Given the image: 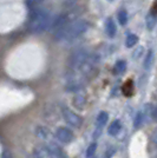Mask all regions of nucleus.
<instances>
[{
  "label": "nucleus",
  "mask_w": 157,
  "mask_h": 158,
  "mask_svg": "<svg viewBox=\"0 0 157 158\" xmlns=\"http://www.w3.org/2000/svg\"><path fill=\"white\" fill-rule=\"evenodd\" d=\"M87 28H89V23L86 20L77 19L54 31L53 35L56 40H73L84 34L87 31Z\"/></svg>",
  "instance_id": "f257e3e1"
},
{
  "label": "nucleus",
  "mask_w": 157,
  "mask_h": 158,
  "mask_svg": "<svg viewBox=\"0 0 157 158\" xmlns=\"http://www.w3.org/2000/svg\"><path fill=\"white\" fill-rule=\"evenodd\" d=\"M51 15L44 8H34L28 17V31L32 33H41L51 25Z\"/></svg>",
  "instance_id": "f03ea898"
},
{
  "label": "nucleus",
  "mask_w": 157,
  "mask_h": 158,
  "mask_svg": "<svg viewBox=\"0 0 157 158\" xmlns=\"http://www.w3.org/2000/svg\"><path fill=\"white\" fill-rule=\"evenodd\" d=\"M90 54L91 53L85 48H80V50L74 51L71 54L70 60H69V69L73 72H78L82 69V66L85 64V61L90 57Z\"/></svg>",
  "instance_id": "7ed1b4c3"
},
{
  "label": "nucleus",
  "mask_w": 157,
  "mask_h": 158,
  "mask_svg": "<svg viewBox=\"0 0 157 158\" xmlns=\"http://www.w3.org/2000/svg\"><path fill=\"white\" fill-rule=\"evenodd\" d=\"M62 114H63V118L66 123L69 124L72 127H80L82 124H83V118L78 116L76 112H73L72 110H70L69 107H65L63 106L62 107Z\"/></svg>",
  "instance_id": "20e7f679"
},
{
  "label": "nucleus",
  "mask_w": 157,
  "mask_h": 158,
  "mask_svg": "<svg viewBox=\"0 0 157 158\" xmlns=\"http://www.w3.org/2000/svg\"><path fill=\"white\" fill-rule=\"evenodd\" d=\"M54 136H56V138L58 139L59 142H62V143H71L72 140H73V132L69 129V127H65V126H60L58 127L56 132H54Z\"/></svg>",
  "instance_id": "39448f33"
},
{
  "label": "nucleus",
  "mask_w": 157,
  "mask_h": 158,
  "mask_svg": "<svg viewBox=\"0 0 157 158\" xmlns=\"http://www.w3.org/2000/svg\"><path fill=\"white\" fill-rule=\"evenodd\" d=\"M46 148L49 149V151L51 153V158H66L65 153L63 152V150L59 148L58 145L50 143Z\"/></svg>",
  "instance_id": "423d86ee"
},
{
  "label": "nucleus",
  "mask_w": 157,
  "mask_h": 158,
  "mask_svg": "<svg viewBox=\"0 0 157 158\" xmlns=\"http://www.w3.org/2000/svg\"><path fill=\"white\" fill-rule=\"evenodd\" d=\"M122 130V123H121V120H113L110 126H109V129H108V132H109V135L110 136H117L118 133L121 132Z\"/></svg>",
  "instance_id": "0eeeda50"
},
{
  "label": "nucleus",
  "mask_w": 157,
  "mask_h": 158,
  "mask_svg": "<svg viewBox=\"0 0 157 158\" xmlns=\"http://www.w3.org/2000/svg\"><path fill=\"white\" fill-rule=\"evenodd\" d=\"M105 31H106V34L109 35V37H115V34L117 32V28H116V24H115V21L111 19V18H109V19L106 20V25H105Z\"/></svg>",
  "instance_id": "6e6552de"
},
{
  "label": "nucleus",
  "mask_w": 157,
  "mask_h": 158,
  "mask_svg": "<svg viewBox=\"0 0 157 158\" xmlns=\"http://www.w3.org/2000/svg\"><path fill=\"white\" fill-rule=\"evenodd\" d=\"M154 59H155V52L152 50H149L148 53H146V57L144 59V69L145 70H149L151 66H152V63H154Z\"/></svg>",
  "instance_id": "1a4fd4ad"
},
{
  "label": "nucleus",
  "mask_w": 157,
  "mask_h": 158,
  "mask_svg": "<svg viewBox=\"0 0 157 158\" xmlns=\"http://www.w3.org/2000/svg\"><path fill=\"white\" fill-rule=\"evenodd\" d=\"M108 120H109V114H108V112H105V111L99 112L98 116H97V119H96L97 126H98V127L104 126L105 124L108 123Z\"/></svg>",
  "instance_id": "9d476101"
},
{
  "label": "nucleus",
  "mask_w": 157,
  "mask_h": 158,
  "mask_svg": "<svg viewBox=\"0 0 157 158\" xmlns=\"http://www.w3.org/2000/svg\"><path fill=\"white\" fill-rule=\"evenodd\" d=\"M138 41V37L134 33H130L128 34L126 39H125V46L126 47H134Z\"/></svg>",
  "instance_id": "9b49d317"
},
{
  "label": "nucleus",
  "mask_w": 157,
  "mask_h": 158,
  "mask_svg": "<svg viewBox=\"0 0 157 158\" xmlns=\"http://www.w3.org/2000/svg\"><path fill=\"white\" fill-rule=\"evenodd\" d=\"M145 24H146V27L151 31L155 27V25H156V17L152 13L148 14L146 18H145Z\"/></svg>",
  "instance_id": "f8f14e48"
},
{
  "label": "nucleus",
  "mask_w": 157,
  "mask_h": 158,
  "mask_svg": "<svg viewBox=\"0 0 157 158\" xmlns=\"http://www.w3.org/2000/svg\"><path fill=\"white\" fill-rule=\"evenodd\" d=\"M36 135L41 139H46L49 137V131L47 129H45L44 126H38L37 130H36Z\"/></svg>",
  "instance_id": "ddd939ff"
},
{
  "label": "nucleus",
  "mask_w": 157,
  "mask_h": 158,
  "mask_svg": "<svg viewBox=\"0 0 157 158\" xmlns=\"http://www.w3.org/2000/svg\"><path fill=\"white\" fill-rule=\"evenodd\" d=\"M143 120H144V113L142 111H138L137 114H136V117H135V123H134V126L138 129V127H141V125L143 124Z\"/></svg>",
  "instance_id": "4468645a"
},
{
  "label": "nucleus",
  "mask_w": 157,
  "mask_h": 158,
  "mask_svg": "<svg viewBox=\"0 0 157 158\" xmlns=\"http://www.w3.org/2000/svg\"><path fill=\"white\" fill-rule=\"evenodd\" d=\"M117 17H118V23H119L121 25H125V24L128 23V13H126L125 10L119 11L117 14Z\"/></svg>",
  "instance_id": "2eb2a0df"
},
{
  "label": "nucleus",
  "mask_w": 157,
  "mask_h": 158,
  "mask_svg": "<svg viewBox=\"0 0 157 158\" xmlns=\"http://www.w3.org/2000/svg\"><path fill=\"white\" fill-rule=\"evenodd\" d=\"M126 69V63L124 60H118L115 65V72L116 73H123Z\"/></svg>",
  "instance_id": "dca6fc26"
},
{
  "label": "nucleus",
  "mask_w": 157,
  "mask_h": 158,
  "mask_svg": "<svg viewBox=\"0 0 157 158\" xmlns=\"http://www.w3.org/2000/svg\"><path fill=\"white\" fill-rule=\"evenodd\" d=\"M132 91H134V86H132V81L129 80L124 84V87H123V92H125V96H131L132 94Z\"/></svg>",
  "instance_id": "f3484780"
},
{
  "label": "nucleus",
  "mask_w": 157,
  "mask_h": 158,
  "mask_svg": "<svg viewBox=\"0 0 157 158\" xmlns=\"http://www.w3.org/2000/svg\"><path fill=\"white\" fill-rule=\"evenodd\" d=\"M73 103H74V106L76 107H78V109H82L83 107V105L85 104V99L83 98L82 96H76L74 97V99H73Z\"/></svg>",
  "instance_id": "a211bd4d"
},
{
  "label": "nucleus",
  "mask_w": 157,
  "mask_h": 158,
  "mask_svg": "<svg viewBox=\"0 0 157 158\" xmlns=\"http://www.w3.org/2000/svg\"><path fill=\"white\" fill-rule=\"evenodd\" d=\"M77 2H78V0H65L64 4H63V6H64V8H66V10L71 11V10H73L74 6L77 5Z\"/></svg>",
  "instance_id": "6ab92c4d"
},
{
  "label": "nucleus",
  "mask_w": 157,
  "mask_h": 158,
  "mask_svg": "<svg viewBox=\"0 0 157 158\" xmlns=\"http://www.w3.org/2000/svg\"><path fill=\"white\" fill-rule=\"evenodd\" d=\"M97 150V144L96 143H92L90 144V146L87 148V150H86V157L87 158H91L93 155H95V152Z\"/></svg>",
  "instance_id": "aec40b11"
},
{
  "label": "nucleus",
  "mask_w": 157,
  "mask_h": 158,
  "mask_svg": "<svg viewBox=\"0 0 157 158\" xmlns=\"http://www.w3.org/2000/svg\"><path fill=\"white\" fill-rule=\"evenodd\" d=\"M151 142H152L155 145H157V127L154 130V132H152V136H151Z\"/></svg>",
  "instance_id": "412c9836"
},
{
  "label": "nucleus",
  "mask_w": 157,
  "mask_h": 158,
  "mask_svg": "<svg viewBox=\"0 0 157 158\" xmlns=\"http://www.w3.org/2000/svg\"><path fill=\"white\" fill-rule=\"evenodd\" d=\"M1 158H12V156L8 151H4V153L1 155Z\"/></svg>",
  "instance_id": "4be33fe9"
},
{
  "label": "nucleus",
  "mask_w": 157,
  "mask_h": 158,
  "mask_svg": "<svg viewBox=\"0 0 157 158\" xmlns=\"http://www.w3.org/2000/svg\"><path fill=\"white\" fill-rule=\"evenodd\" d=\"M152 116H154V118H155V119H157V106L155 107L154 112H152Z\"/></svg>",
  "instance_id": "5701e85b"
},
{
  "label": "nucleus",
  "mask_w": 157,
  "mask_h": 158,
  "mask_svg": "<svg viewBox=\"0 0 157 158\" xmlns=\"http://www.w3.org/2000/svg\"><path fill=\"white\" fill-rule=\"evenodd\" d=\"M33 2H40V1H43V0H32Z\"/></svg>",
  "instance_id": "b1692460"
},
{
  "label": "nucleus",
  "mask_w": 157,
  "mask_h": 158,
  "mask_svg": "<svg viewBox=\"0 0 157 158\" xmlns=\"http://www.w3.org/2000/svg\"><path fill=\"white\" fill-rule=\"evenodd\" d=\"M156 158H157V157H156Z\"/></svg>",
  "instance_id": "393cba45"
}]
</instances>
